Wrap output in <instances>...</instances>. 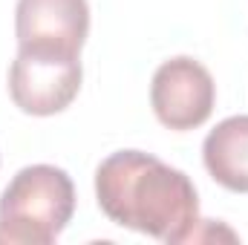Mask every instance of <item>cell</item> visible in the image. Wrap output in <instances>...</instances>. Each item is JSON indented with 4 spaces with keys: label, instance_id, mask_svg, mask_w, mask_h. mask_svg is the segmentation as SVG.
<instances>
[{
    "label": "cell",
    "instance_id": "6da1fadb",
    "mask_svg": "<svg viewBox=\"0 0 248 245\" xmlns=\"http://www.w3.org/2000/svg\"><path fill=\"white\" fill-rule=\"evenodd\" d=\"M95 196L107 219L162 243L193 240L202 222L193 182L141 150L107 156L95 170Z\"/></svg>",
    "mask_w": 248,
    "mask_h": 245
},
{
    "label": "cell",
    "instance_id": "7a4b0ae2",
    "mask_svg": "<svg viewBox=\"0 0 248 245\" xmlns=\"http://www.w3.org/2000/svg\"><path fill=\"white\" fill-rule=\"evenodd\" d=\"M75 214V184L61 168H23L0 196V243L49 245Z\"/></svg>",
    "mask_w": 248,
    "mask_h": 245
},
{
    "label": "cell",
    "instance_id": "3957f363",
    "mask_svg": "<svg viewBox=\"0 0 248 245\" xmlns=\"http://www.w3.org/2000/svg\"><path fill=\"white\" fill-rule=\"evenodd\" d=\"M81 75L78 55L17 49L9 69V92L15 107L29 116H55L75 101Z\"/></svg>",
    "mask_w": 248,
    "mask_h": 245
},
{
    "label": "cell",
    "instance_id": "277c9868",
    "mask_svg": "<svg viewBox=\"0 0 248 245\" xmlns=\"http://www.w3.org/2000/svg\"><path fill=\"white\" fill-rule=\"evenodd\" d=\"M156 119L170 130H193L211 119L217 101V84L199 61L179 55L165 61L150 87Z\"/></svg>",
    "mask_w": 248,
    "mask_h": 245
},
{
    "label": "cell",
    "instance_id": "5b68a950",
    "mask_svg": "<svg viewBox=\"0 0 248 245\" xmlns=\"http://www.w3.org/2000/svg\"><path fill=\"white\" fill-rule=\"evenodd\" d=\"M17 49L78 55L90 32L87 0H17Z\"/></svg>",
    "mask_w": 248,
    "mask_h": 245
},
{
    "label": "cell",
    "instance_id": "8992f818",
    "mask_svg": "<svg viewBox=\"0 0 248 245\" xmlns=\"http://www.w3.org/2000/svg\"><path fill=\"white\" fill-rule=\"evenodd\" d=\"M208 173L225 190L248 193V116L219 122L202 144Z\"/></svg>",
    "mask_w": 248,
    "mask_h": 245
}]
</instances>
